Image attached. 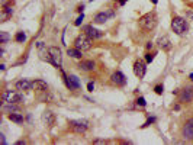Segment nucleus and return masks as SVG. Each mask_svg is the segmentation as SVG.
Here are the masks:
<instances>
[{"label":"nucleus","instance_id":"4c0bfd02","mask_svg":"<svg viewBox=\"0 0 193 145\" xmlns=\"http://www.w3.org/2000/svg\"><path fill=\"white\" fill-rule=\"evenodd\" d=\"M189 79H190V80L193 81V72H192V74H190V76H189Z\"/></svg>","mask_w":193,"mask_h":145},{"label":"nucleus","instance_id":"7ed1b4c3","mask_svg":"<svg viewBox=\"0 0 193 145\" xmlns=\"http://www.w3.org/2000/svg\"><path fill=\"white\" fill-rule=\"evenodd\" d=\"M2 100L3 103H16L17 105V103H22L25 97L19 90H5L2 93Z\"/></svg>","mask_w":193,"mask_h":145},{"label":"nucleus","instance_id":"4468645a","mask_svg":"<svg viewBox=\"0 0 193 145\" xmlns=\"http://www.w3.org/2000/svg\"><path fill=\"white\" fill-rule=\"evenodd\" d=\"M42 122L47 125V126H54V123H55V115L51 112V110H45V112L42 113Z\"/></svg>","mask_w":193,"mask_h":145},{"label":"nucleus","instance_id":"58836bf2","mask_svg":"<svg viewBox=\"0 0 193 145\" xmlns=\"http://www.w3.org/2000/svg\"><path fill=\"white\" fill-rule=\"evenodd\" d=\"M90 2H93V0H90Z\"/></svg>","mask_w":193,"mask_h":145},{"label":"nucleus","instance_id":"7c9ffc66","mask_svg":"<svg viewBox=\"0 0 193 145\" xmlns=\"http://www.w3.org/2000/svg\"><path fill=\"white\" fill-rule=\"evenodd\" d=\"M93 144H106V141H103V139H93Z\"/></svg>","mask_w":193,"mask_h":145},{"label":"nucleus","instance_id":"9b49d317","mask_svg":"<svg viewBox=\"0 0 193 145\" xmlns=\"http://www.w3.org/2000/svg\"><path fill=\"white\" fill-rule=\"evenodd\" d=\"M147 72V63H144L141 60L135 61L134 63V74L138 77V79H142Z\"/></svg>","mask_w":193,"mask_h":145},{"label":"nucleus","instance_id":"72a5a7b5","mask_svg":"<svg viewBox=\"0 0 193 145\" xmlns=\"http://www.w3.org/2000/svg\"><path fill=\"white\" fill-rule=\"evenodd\" d=\"M115 2H119V5H121V6H124L128 0H115Z\"/></svg>","mask_w":193,"mask_h":145},{"label":"nucleus","instance_id":"dca6fc26","mask_svg":"<svg viewBox=\"0 0 193 145\" xmlns=\"http://www.w3.org/2000/svg\"><path fill=\"white\" fill-rule=\"evenodd\" d=\"M13 0H8V2H3V5H2V10H3V15H5V19H8L13 15Z\"/></svg>","mask_w":193,"mask_h":145},{"label":"nucleus","instance_id":"2f4dec72","mask_svg":"<svg viewBox=\"0 0 193 145\" xmlns=\"http://www.w3.org/2000/svg\"><path fill=\"white\" fill-rule=\"evenodd\" d=\"M145 47H147V49L150 51V49H152V47H154V44H152L151 41H150V42H147V45H145Z\"/></svg>","mask_w":193,"mask_h":145},{"label":"nucleus","instance_id":"aec40b11","mask_svg":"<svg viewBox=\"0 0 193 145\" xmlns=\"http://www.w3.org/2000/svg\"><path fill=\"white\" fill-rule=\"evenodd\" d=\"M8 118L10 119L12 122H15V123H23V116L20 115V113H16V112H12V113H8Z\"/></svg>","mask_w":193,"mask_h":145},{"label":"nucleus","instance_id":"a211bd4d","mask_svg":"<svg viewBox=\"0 0 193 145\" xmlns=\"http://www.w3.org/2000/svg\"><path fill=\"white\" fill-rule=\"evenodd\" d=\"M94 67H96V64H94V61H92V60H83L78 64V68L81 71H93Z\"/></svg>","mask_w":193,"mask_h":145},{"label":"nucleus","instance_id":"473e14b6","mask_svg":"<svg viewBox=\"0 0 193 145\" xmlns=\"http://www.w3.org/2000/svg\"><path fill=\"white\" fill-rule=\"evenodd\" d=\"M83 9H84V5H80V6L77 8V12H78V13H83Z\"/></svg>","mask_w":193,"mask_h":145},{"label":"nucleus","instance_id":"c756f323","mask_svg":"<svg viewBox=\"0 0 193 145\" xmlns=\"http://www.w3.org/2000/svg\"><path fill=\"white\" fill-rule=\"evenodd\" d=\"M87 90H89V91H93V90H94V83L90 81V83L87 84Z\"/></svg>","mask_w":193,"mask_h":145},{"label":"nucleus","instance_id":"6e6552de","mask_svg":"<svg viewBox=\"0 0 193 145\" xmlns=\"http://www.w3.org/2000/svg\"><path fill=\"white\" fill-rule=\"evenodd\" d=\"M36 48H38V54L41 57V60L47 61V63H52L50 48H47V47L44 45V42H38V44H36Z\"/></svg>","mask_w":193,"mask_h":145},{"label":"nucleus","instance_id":"6ab92c4d","mask_svg":"<svg viewBox=\"0 0 193 145\" xmlns=\"http://www.w3.org/2000/svg\"><path fill=\"white\" fill-rule=\"evenodd\" d=\"M157 44H158L160 49H163V51H170V49H171V47H173V45H171V41L168 39L167 36H161Z\"/></svg>","mask_w":193,"mask_h":145},{"label":"nucleus","instance_id":"5701e85b","mask_svg":"<svg viewBox=\"0 0 193 145\" xmlns=\"http://www.w3.org/2000/svg\"><path fill=\"white\" fill-rule=\"evenodd\" d=\"M15 41L16 42H19V44H23L26 41V35L23 31H19V32H16V35H15Z\"/></svg>","mask_w":193,"mask_h":145},{"label":"nucleus","instance_id":"9d476101","mask_svg":"<svg viewBox=\"0 0 193 145\" xmlns=\"http://www.w3.org/2000/svg\"><path fill=\"white\" fill-rule=\"evenodd\" d=\"M182 135L187 141H193V118L189 119L182 128Z\"/></svg>","mask_w":193,"mask_h":145},{"label":"nucleus","instance_id":"1a4fd4ad","mask_svg":"<svg viewBox=\"0 0 193 145\" xmlns=\"http://www.w3.org/2000/svg\"><path fill=\"white\" fill-rule=\"evenodd\" d=\"M110 83L115 84V86H118V87H122V86L126 84V77L124 76V72L118 70V71H115L110 76Z\"/></svg>","mask_w":193,"mask_h":145},{"label":"nucleus","instance_id":"bb28decb","mask_svg":"<svg viewBox=\"0 0 193 145\" xmlns=\"http://www.w3.org/2000/svg\"><path fill=\"white\" fill-rule=\"evenodd\" d=\"M154 91H155L157 94H163V91H164V86H163V84L155 86V87H154Z\"/></svg>","mask_w":193,"mask_h":145},{"label":"nucleus","instance_id":"cd10ccee","mask_svg":"<svg viewBox=\"0 0 193 145\" xmlns=\"http://www.w3.org/2000/svg\"><path fill=\"white\" fill-rule=\"evenodd\" d=\"M136 105H138V106H142V107H144V106L147 105V102H145V99H144L142 96H139L138 99H136Z\"/></svg>","mask_w":193,"mask_h":145},{"label":"nucleus","instance_id":"f704fd0d","mask_svg":"<svg viewBox=\"0 0 193 145\" xmlns=\"http://www.w3.org/2000/svg\"><path fill=\"white\" fill-rule=\"evenodd\" d=\"M173 109H174V110H180V105H174L173 106Z\"/></svg>","mask_w":193,"mask_h":145},{"label":"nucleus","instance_id":"ddd939ff","mask_svg":"<svg viewBox=\"0 0 193 145\" xmlns=\"http://www.w3.org/2000/svg\"><path fill=\"white\" fill-rule=\"evenodd\" d=\"M112 16H113V12H112V10H103V12H99V13L94 15L93 22H94V23H105V22Z\"/></svg>","mask_w":193,"mask_h":145},{"label":"nucleus","instance_id":"c9c22d12","mask_svg":"<svg viewBox=\"0 0 193 145\" xmlns=\"http://www.w3.org/2000/svg\"><path fill=\"white\" fill-rule=\"evenodd\" d=\"M25 144H26L25 141H17L16 142V145H25Z\"/></svg>","mask_w":193,"mask_h":145},{"label":"nucleus","instance_id":"f257e3e1","mask_svg":"<svg viewBox=\"0 0 193 145\" xmlns=\"http://www.w3.org/2000/svg\"><path fill=\"white\" fill-rule=\"evenodd\" d=\"M171 29H173V32L179 35V36H183L187 33L189 31V23L186 22L185 17L182 16H173L171 19Z\"/></svg>","mask_w":193,"mask_h":145},{"label":"nucleus","instance_id":"b1692460","mask_svg":"<svg viewBox=\"0 0 193 145\" xmlns=\"http://www.w3.org/2000/svg\"><path fill=\"white\" fill-rule=\"evenodd\" d=\"M154 58H155V52H147V55H145V63H152L154 61Z\"/></svg>","mask_w":193,"mask_h":145},{"label":"nucleus","instance_id":"0eeeda50","mask_svg":"<svg viewBox=\"0 0 193 145\" xmlns=\"http://www.w3.org/2000/svg\"><path fill=\"white\" fill-rule=\"evenodd\" d=\"M177 96H179V102H180V103H189V102H192L193 100V87H185V89H182L177 93Z\"/></svg>","mask_w":193,"mask_h":145},{"label":"nucleus","instance_id":"423d86ee","mask_svg":"<svg viewBox=\"0 0 193 145\" xmlns=\"http://www.w3.org/2000/svg\"><path fill=\"white\" fill-rule=\"evenodd\" d=\"M50 52H51V58H52V63H51V64L54 65L55 68L61 70V65H63V55H61V49H60L58 47H51Z\"/></svg>","mask_w":193,"mask_h":145},{"label":"nucleus","instance_id":"2eb2a0df","mask_svg":"<svg viewBox=\"0 0 193 145\" xmlns=\"http://www.w3.org/2000/svg\"><path fill=\"white\" fill-rule=\"evenodd\" d=\"M32 89L36 93H47L48 91V86L44 80H34L32 81Z\"/></svg>","mask_w":193,"mask_h":145},{"label":"nucleus","instance_id":"20e7f679","mask_svg":"<svg viewBox=\"0 0 193 145\" xmlns=\"http://www.w3.org/2000/svg\"><path fill=\"white\" fill-rule=\"evenodd\" d=\"M92 45H93V39L89 35H86V33H80L74 39V47L78 48L80 51H89L92 48Z\"/></svg>","mask_w":193,"mask_h":145},{"label":"nucleus","instance_id":"e433bc0d","mask_svg":"<svg viewBox=\"0 0 193 145\" xmlns=\"http://www.w3.org/2000/svg\"><path fill=\"white\" fill-rule=\"evenodd\" d=\"M152 3H154V5H157V3H158V0H151Z\"/></svg>","mask_w":193,"mask_h":145},{"label":"nucleus","instance_id":"f3484780","mask_svg":"<svg viewBox=\"0 0 193 145\" xmlns=\"http://www.w3.org/2000/svg\"><path fill=\"white\" fill-rule=\"evenodd\" d=\"M15 87H16V90H19V91H29V90L32 89V83L29 80H26V79H22V80L16 81Z\"/></svg>","mask_w":193,"mask_h":145},{"label":"nucleus","instance_id":"a878e982","mask_svg":"<svg viewBox=\"0 0 193 145\" xmlns=\"http://www.w3.org/2000/svg\"><path fill=\"white\" fill-rule=\"evenodd\" d=\"M154 122H155V116H148V119H147V122L144 123V125L141 126V128H147V126H150V125H151V123H154Z\"/></svg>","mask_w":193,"mask_h":145},{"label":"nucleus","instance_id":"f8f14e48","mask_svg":"<svg viewBox=\"0 0 193 145\" xmlns=\"http://www.w3.org/2000/svg\"><path fill=\"white\" fill-rule=\"evenodd\" d=\"M83 32L86 33V35H89L92 39H97V38H102V36H103V32L99 31V29H96L93 25H86V26H83Z\"/></svg>","mask_w":193,"mask_h":145},{"label":"nucleus","instance_id":"412c9836","mask_svg":"<svg viewBox=\"0 0 193 145\" xmlns=\"http://www.w3.org/2000/svg\"><path fill=\"white\" fill-rule=\"evenodd\" d=\"M81 52H83V51H80V49L76 48V47H74V48H68L67 49V55L71 57V58H78V60H80V58L83 57Z\"/></svg>","mask_w":193,"mask_h":145},{"label":"nucleus","instance_id":"393cba45","mask_svg":"<svg viewBox=\"0 0 193 145\" xmlns=\"http://www.w3.org/2000/svg\"><path fill=\"white\" fill-rule=\"evenodd\" d=\"M8 41H9L8 32H0V44H6Z\"/></svg>","mask_w":193,"mask_h":145},{"label":"nucleus","instance_id":"39448f33","mask_svg":"<svg viewBox=\"0 0 193 145\" xmlns=\"http://www.w3.org/2000/svg\"><path fill=\"white\" fill-rule=\"evenodd\" d=\"M70 129L74 134H84L89 129V121L86 119H74V121H68Z\"/></svg>","mask_w":193,"mask_h":145},{"label":"nucleus","instance_id":"f03ea898","mask_svg":"<svg viewBox=\"0 0 193 145\" xmlns=\"http://www.w3.org/2000/svg\"><path fill=\"white\" fill-rule=\"evenodd\" d=\"M157 15H155V12H148V13H145L142 16L139 17V20H138V23L139 26L142 28L144 31H152L155 26H157Z\"/></svg>","mask_w":193,"mask_h":145},{"label":"nucleus","instance_id":"c85d7f7f","mask_svg":"<svg viewBox=\"0 0 193 145\" xmlns=\"http://www.w3.org/2000/svg\"><path fill=\"white\" fill-rule=\"evenodd\" d=\"M83 19H84V15H83V13H80V16L76 19L74 25H76V26H80V25H81V22H83Z\"/></svg>","mask_w":193,"mask_h":145},{"label":"nucleus","instance_id":"4be33fe9","mask_svg":"<svg viewBox=\"0 0 193 145\" xmlns=\"http://www.w3.org/2000/svg\"><path fill=\"white\" fill-rule=\"evenodd\" d=\"M3 110L6 113H12V112H17L19 107L16 106V103H3Z\"/></svg>","mask_w":193,"mask_h":145}]
</instances>
